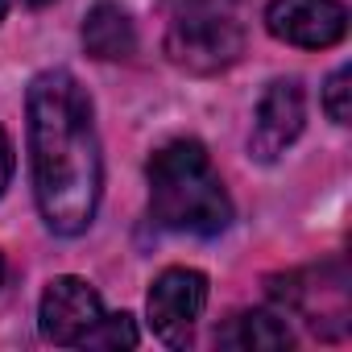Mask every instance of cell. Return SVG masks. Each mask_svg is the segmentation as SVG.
<instances>
[{"instance_id":"1","label":"cell","mask_w":352,"mask_h":352,"mask_svg":"<svg viewBox=\"0 0 352 352\" xmlns=\"http://www.w3.org/2000/svg\"><path fill=\"white\" fill-rule=\"evenodd\" d=\"M34 199L54 236H83L104 191V157L83 83L71 71H42L30 83Z\"/></svg>"},{"instance_id":"2","label":"cell","mask_w":352,"mask_h":352,"mask_svg":"<svg viewBox=\"0 0 352 352\" xmlns=\"http://www.w3.org/2000/svg\"><path fill=\"white\" fill-rule=\"evenodd\" d=\"M149 212L170 232L191 236H220L232 224V199L199 141H170L162 145L149 166Z\"/></svg>"},{"instance_id":"3","label":"cell","mask_w":352,"mask_h":352,"mask_svg":"<svg viewBox=\"0 0 352 352\" xmlns=\"http://www.w3.org/2000/svg\"><path fill=\"white\" fill-rule=\"evenodd\" d=\"M245 50V21L236 0H170L166 58L191 75L228 71Z\"/></svg>"},{"instance_id":"4","label":"cell","mask_w":352,"mask_h":352,"mask_svg":"<svg viewBox=\"0 0 352 352\" xmlns=\"http://www.w3.org/2000/svg\"><path fill=\"white\" fill-rule=\"evenodd\" d=\"M274 298L282 302V311L298 315L315 336L336 340L348 327V278L336 265H319V270H294L286 278H274Z\"/></svg>"},{"instance_id":"5","label":"cell","mask_w":352,"mask_h":352,"mask_svg":"<svg viewBox=\"0 0 352 352\" xmlns=\"http://www.w3.org/2000/svg\"><path fill=\"white\" fill-rule=\"evenodd\" d=\"M204 307H208V278L199 270H187V265L162 270L149 286V298H145L149 327L170 348L191 344V331H195Z\"/></svg>"},{"instance_id":"6","label":"cell","mask_w":352,"mask_h":352,"mask_svg":"<svg viewBox=\"0 0 352 352\" xmlns=\"http://www.w3.org/2000/svg\"><path fill=\"white\" fill-rule=\"evenodd\" d=\"M100 319H104V298L96 294L91 282H83L75 274L54 278L42 294V307H38L42 340L54 348H83Z\"/></svg>"},{"instance_id":"7","label":"cell","mask_w":352,"mask_h":352,"mask_svg":"<svg viewBox=\"0 0 352 352\" xmlns=\"http://www.w3.org/2000/svg\"><path fill=\"white\" fill-rule=\"evenodd\" d=\"M265 30L302 50H327L348 34V9L340 0H270Z\"/></svg>"},{"instance_id":"8","label":"cell","mask_w":352,"mask_h":352,"mask_svg":"<svg viewBox=\"0 0 352 352\" xmlns=\"http://www.w3.org/2000/svg\"><path fill=\"white\" fill-rule=\"evenodd\" d=\"M307 124V96L298 79H274L257 104L253 133H249V157L257 162H278L302 133Z\"/></svg>"},{"instance_id":"9","label":"cell","mask_w":352,"mask_h":352,"mask_svg":"<svg viewBox=\"0 0 352 352\" xmlns=\"http://www.w3.org/2000/svg\"><path fill=\"white\" fill-rule=\"evenodd\" d=\"M83 50L100 63H120L137 50V25L116 0H100L83 17Z\"/></svg>"},{"instance_id":"10","label":"cell","mask_w":352,"mask_h":352,"mask_svg":"<svg viewBox=\"0 0 352 352\" xmlns=\"http://www.w3.org/2000/svg\"><path fill=\"white\" fill-rule=\"evenodd\" d=\"M220 348H241V352H270V348H290L294 336L282 315L274 311H241L216 331Z\"/></svg>"},{"instance_id":"11","label":"cell","mask_w":352,"mask_h":352,"mask_svg":"<svg viewBox=\"0 0 352 352\" xmlns=\"http://www.w3.org/2000/svg\"><path fill=\"white\" fill-rule=\"evenodd\" d=\"M137 323H133V315H124V311H116V315H108L104 311V319L96 323V331L87 336V344L83 348H137Z\"/></svg>"},{"instance_id":"12","label":"cell","mask_w":352,"mask_h":352,"mask_svg":"<svg viewBox=\"0 0 352 352\" xmlns=\"http://www.w3.org/2000/svg\"><path fill=\"white\" fill-rule=\"evenodd\" d=\"M323 112H327L336 124H348V120H352V71H348V67H340V71L327 79V87H323Z\"/></svg>"},{"instance_id":"13","label":"cell","mask_w":352,"mask_h":352,"mask_svg":"<svg viewBox=\"0 0 352 352\" xmlns=\"http://www.w3.org/2000/svg\"><path fill=\"white\" fill-rule=\"evenodd\" d=\"M9 183H13V141L0 129V195L9 191Z\"/></svg>"},{"instance_id":"14","label":"cell","mask_w":352,"mask_h":352,"mask_svg":"<svg viewBox=\"0 0 352 352\" xmlns=\"http://www.w3.org/2000/svg\"><path fill=\"white\" fill-rule=\"evenodd\" d=\"M21 5H30V9H46V5H54V0H21Z\"/></svg>"},{"instance_id":"15","label":"cell","mask_w":352,"mask_h":352,"mask_svg":"<svg viewBox=\"0 0 352 352\" xmlns=\"http://www.w3.org/2000/svg\"><path fill=\"white\" fill-rule=\"evenodd\" d=\"M5 13H9V0H0V21H5Z\"/></svg>"},{"instance_id":"16","label":"cell","mask_w":352,"mask_h":352,"mask_svg":"<svg viewBox=\"0 0 352 352\" xmlns=\"http://www.w3.org/2000/svg\"><path fill=\"white\" fill-rule=\"evenodd\" d=\"M0 282H5V257H0Z\"/></svg>"}]
</instances>
